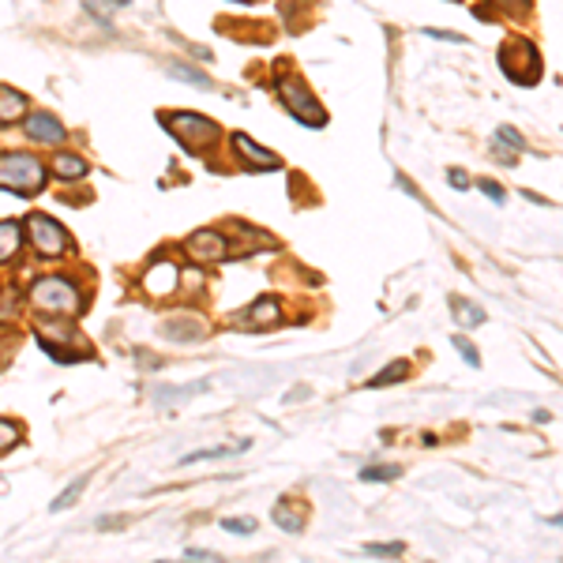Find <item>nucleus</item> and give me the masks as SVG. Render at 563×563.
<instances>
[{"label":"nucleus","instance_id":"nucleus-1","mask_svg":"<svg viewBox=\"0 0 563 563\" xmlns=\"http://www.w3.org/2000/svg\"><path fill=\"white\" fill-rule=\"evenodd\" d=\"M30 304L38 308V312H53V316H76L79 308H83V297H79L76 282L49 275V278H38V282L30 286Z\"/></svg>","mask_w":563,"mask_h":563},{"label":"nucleus","instance_id":"nucleus-2","mask_svg":"<svg viewBox=\"0 0 563 563\" xmlns=\"http://www.w3.org/2000/svg\"><path fill=\"white\" fill-rule=\"evenodd\" d=\"M46 185V166L34 154L23 151H8L0 154V188H12V192H38Z\"/></svg>","mask_w":563,"mask_h":563},{"label":"nucleus","instance_id":"nucleus-3","mask_svg":"<svg viewBox=\"0 0 563 563\" xmlns=\"http://www.w3.org/2000/svg\"><path fill=\"white\" fill-rule=\"evenodd\" d=\"M278 95L289 105V113H294L301 124H308V128H323V124H327V113L319 109V102L312 98V90H308L297 76L278 79Z\"/></svg>","mask_w":563,"mask_h":563},{"label":"nucleus","instance_id":"nucleus-4","mask_svg":"<svg viewBox=\"0 0 563 563\" xmlns=\"http://www.w3.org/2000/svg\"><path fill=\"white\" fill-rule=\"evenodd\" d=\"M170 132H177V139H180V147L185 151H203V147H211V143L218 139V124L214 120H207V117H195V113H177V117H166L161 120Z\"/></svg>","mask_w":563,"mask_h":563},{"label":"nucleus","instance_id":"nucleus-5","mask_svg":"<svg viewBox=\"0 0 563 563\" xmlns=\"http://www.w3.org/2000/svg\"><path fill=\"white\" fill-rule=\"evenodd\" d=\"M27 237H30L34 248H38V256H46V260L68 252V233H64L61 222H53L49 214H30L27 218Z\"/></svg>","mask_w":563,"mask_h":563},{"label":"nucleus","instance_id":"nucleus-6","mask_svg":"<svg viewBox=\"0 0 563 563\" xmlns=\"http://www.w3.org/2000/svg\"><path fill=\"white\" fill-rule=\"evenodd\" d=\"M282 319V304L275 297H260V301H252L244 312L233 316V323L241 327V331H260V327H275Z\"/></svg>","mask_w":563,"mask_h":563},{"label":"nucleus","instance_id":"nucleus-7","mask_svg":"<svg viewBox=\"0 0 563 563\" xmlns=\"http://www.w3.org/2000/svg\"><path fill=\"white\" fill-rule=\"evenodd\" d=\"M185 248H188L192 260H211V263H222L226 260V237H222V233H214V229L192 233V237L185 241Z\"/></svg>","mask_w":563,"mask_h":563},{"label":"nucleus","instance_id":"nucleus-8","mask_svg":"<svg viewBox=\"0 0 563 563\" xmlns=\"http://www.w3.org/2000/svg\"><path fill=\"white\" fill-rule=\"evenodd\" d=\"M23 128L34 143H61L64 139V124L57 117H49V113H30L23 120Z\"/></svg>","mask_w":563,"mask_h":563},{"label":"nucleus","instance_id":"nucleus-9","mask_svg":"<svg viewBox=\"0 0 563 563\" xmlns=\"http://www.w3.org/2000/svg\"><path fill=\"white\" fill-rule=\"evenodd\" d=\"M233 147H237L248 161H252V166H256V170H282V161H278V154H270V151H263V147H256V143H252L244 132H233Z\"/></svg>","mask_w":563,"mask_h":563},{"label":"nucleus","instance_id":"nucleus-10","mask_svg":"<svg viewBox=\"0 0 563 563\" xmlns=\"http://www.w3.org/2000/svg\"><path fill=\"white\" fill-rule=\"evenodd\" d=\"M173 286H177V267L173 263H154L147 270V289H151V294H170Z\"/></svg>","mask_w":563,"mask_h":563},{"label":"nucleus","instance_id":"nucleus-11","mask_svg":"<svg viewBox=\"0 0 563 563\" xmlns=\"http://www.w3.org/2000/svg\"><path fill=\"white\" fill-rule=\"evenodd\" d=\"M23 109H27V98L20 95V90L0 87V124H8V120H15V117H23Z\"/></svg>","mask_w":563,"mask_h":563},{"label":"nucleus","instance_id":"nucleus-12","mask_svg":"<svg viewBox=\"0 0 563 563\" xmlns=\"http://www.w3.org/2000/svg\"><path fill=\"white\" fill-rule=\"evenodd\" d=\"M406 376H410V360H394V365L379 368V372L368 379V387H391V384H402Z\"/></svg>","mask_w":563,"mask_h":563},{"label":"nucleus","instance_id":"nucleus-13","mask_svg":"<svg viewBox=\"0 0 563 563\" xmlns=\"http://www.w3.org/2000/svg\"><path fill=\"white\" fill-rule=\"evenodd\" d=\"M23 241V226L20 222H0V260H12L15 248Z\"/></svg>","mask_w":563,"mask_h":563},{"label":"nucleus","instance_id":"nucleus-14","mask_svg":"<svg viewBox=\"0 0 563 563\" xmlns=\"http://www.w3.org/2000/svg\"><path fill=\"white\" fill-rule=\"evenodd\" d=\"M53 173L64 177V180H76V177L87 173V161L79 154H57V158H53Z\"/></svg>","mask_w":563,"mask_h":563},{"label":"nucleus","instance_id":"nucleus-15","mask_svg":"<svg viewBox=\"0 0 563 563\" xmlns=\"http://www.w3.org/2000/svg\"><path fill=\"white\" fill-rule=\"evenodd\" d=\"M161 335H166V338H203L207 327L199 319H192V323H166V327H161Z\"/></svg>","mask_w":563,"mask_h":563},{"label":"nucleus","instance_id":"nucleus-16","mask_svg":"<svg viewBox=\"0 0 563 563\" xmlns=\"http://www.w3.org/2000/svg\"><path fill=\"white\" fill-rule=\"evenodd\" d=\"M451 308H455V316H459V323L462 327H477V323H484V312H481V308L477 304H466V301H451Z\"/></svg>","mask_w":563,"mask_h":563},{"label":"nucleus","instance_id":"nucleus-17","mask_svg":"<svg viewBox=\"0 0 563 563\" xmlns=\"http://www.w3.org/2000/svg\"><path fill=\"white\" fill-rule=\"evenodd\" d=\"M20 425H15V421H0V455H8V451L15 447V443H20Z\"/></svg>","mask_w":563,"mask_h":563},{"label":"nucleus","instance_id":"nucleus-18","mask_svg":"<svg viewBox=\"0 0 563 563\" xmlns=\"http://www.w3.org/2000/svg\"><path fill=\"white\" fill-rule=\"evenodd\" d=\"M402 469L398 466H368V469H360V481H394Z\"/></svg>","mask_w":563,"mask_h":563},{"label":"nucleus","instance_id":"nucleus-19","mask_svg":"<svg viewBox=\"0 0 563 563\" xmlns=\"http://www.w3.org/2000/svg\"><path fill=\"white\" fill-rule=\"evenodd\" d=\"M83 484H87L83 477H79V481H71V484L64 488V496H61V500H53V511H64V507H71V503H76V496L83 493Z\"/></svg>","mask_w":563,"mask_h":563},{"label":"nucleus","instance_id":"nucleus-20","mask_svg":"<svg viewBox=\"0 0 563 563\" xmlns=\"http://www.w3.org/2000/svg\"><path fill=\"white\" fill-rule=\"evenodd\" d=\"M222 455H233V447H207V451H192V455H185L180 462H203V459H222Z\"/></svg>","mask_w":563,"mask_h":563},{"label":"nucleus","instance_id":"nucleus-21","mask_svg":"<svg viewBox=\"0 0 563 563\" xmlns=\"http://www.w3.org/2000/svg\"><path fill=\"white\" fill-rule=\"evenodd\" d=\"M222 530L248 537V534H256V518H226V522H222Z\"/></svg>","mask_w":563,"mask_h":563},{"label":"nucleus","instance_id":"nucleus-22","mask_svg":"<svg viewBox=\"0 0 563 563\" xmlns=\"http://www.w3.org/2000/svg\"><path fill=\"white\" fill-rule=\"evenodd\" d=\"M365 552H372V556H402V552H406V544H402V541H391V544H365Z\"/></svg>","mask_w":563,"mask_h":563},{"label":"nucleus","instance_id":"nucleus-23","mask_svg":"<svg viewBox=\"0 0 563 563\" xmlns=\"http://www.w3.org/2000/svg\"><path fill=\"white\" fill-rule=\"evenodd\" d=\"M496 139H500V143H507L511 151H526V139H522L515 128H500V132H496Z\"/></svg>","mask_w":563,"mask_h":563},{"label":"nucleus","instance_id":"nucleus-24","mask_svg":"<svg viewBox=\"0 0 563 563\" xmlns=\"http://www.w3.org/2000/svg\"><path fill=\"white\" fill-rule=\"evenodd\" d=\"M275 522H278V526H286V530H301V515H289V511H286V503H278Z\"/></svg>","mask_w":563,"mask_h":563},{"label":"nucleus","instance_id":"nucleus-25","mask_svg":"<svg viewBox=\"0 0 563 563\" xmlns=\"http://www.w3.org/2000/svg\"><path fill=\"white\" fill-rule=\"evenodd\" d=\"M455 346H459V353H462V360H466V365H474V368L481 365V357H477V350H474V346H469V342H466V338H455Z\"/></svg>","mask_w":563,"mask_h":563},{"label":"nucleus","instance_id":"nucleus-26","mask_svg":"<svg viewBox=\"0 0 563 563\" xmlns=\"http://www.w3.org/2000/svg\"><path fill=\"white\" fill-rule=\"evenodd\" d=\"M477 188H481L484 195H493L496 203H503V199H507V192H503V188L496 185V180H477Z\"/></svg>","mask_w":563,"mask_h":563},{"label":"nucleus","instance_id":"nucleus-27","mask_svg":"<svg viewBox=\"0 0 563 563\" xmlns=\"http://www.w3.org/2000/svg\"><path fill=\"white\" fill-rule=\"evenodd\" d=\"M451 185H455V188H469V177L462 170H451Z\"/></svg>","mask_w":563,"mask_h":563},{"label":"nucleus","instance_id":"nucleus-28","mask_svg":"<svg viewBox=\"0 0 563 563\" xmlns=\"http://www.w3.org/2000/svg\"><path fill=\"white\" fill-rule=\"evenodd\" d=\"M432 38H443V42H462V34H451V30H428Z\"/></svg>","mask_w":563,"mask_h":563},{"label":"nucleus","instance_id":"nucleus-29","mask_svg":"<svg viewBox=\"0 0 563 563\" xmlns=\"http://www.w3.org/2000/svg\"><path fill=\"white\" fill-rule=\"evenodd\" d=\"M188 559H214V552H199V549H188Z\"/></svg>","mask_w":563,"mask_h":563},{"label":"nucleus","instance_id":"nucleus-30","mask_svg":"<svg viewBox=\"0 0 563 563\" xmlns=\"http://www.w3.org/2000/svg\"><path fill=\"white\" fill-rule=\"evenodd\" d=\"M500 4H515L518 8V4H526V0H500Z\"/></svg>","mask_w":563,"mask_h":563},{"label":"nucleus","instance_id":"nucleus-31","mask_svg":"<svg viewBox=\"0 0 563 563\" xmlns=\"http://www.w3.org/2000/svg\"><path fill=\"white\" fill-rule=\"evenodd\" d=\"M549 522H552V526H563V515H552Z\"/></svg>","mask_w":563,"mask_h":563}]
</instances>
